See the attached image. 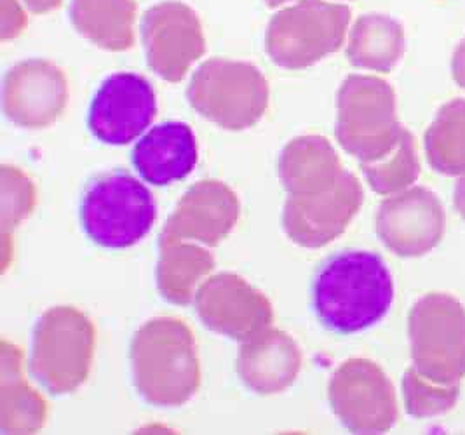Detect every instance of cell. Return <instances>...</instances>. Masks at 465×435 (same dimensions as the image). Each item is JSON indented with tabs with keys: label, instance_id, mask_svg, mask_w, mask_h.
Returning a JSON list of instances; mask_svg holds the SVG:
<instances>
[{
	"label": "cell",
	"instance_id": "1",
	"mask_svg": "<svg viewBox=\"0 0 465 435\" xmlns=\"http://www.w3.org/2000/svg\"><path fill=\"white\" fill-rule=\"evenodd\" d=\"M394 277L379 252L341 249L328 256L312 279L319 324L341 336L377 326L394 303Z\"/></svg>",
	"mask_w": 465,
	"mask_h": 435
},
{
	"label": "cell",
	"instance_id": "2",
	"mask_svg": "<svg viewBox=\"0 0 465 435\" xmlns=\"http://www.w3.org/2000/svg\"><path fill=\"white\" fill-rule=\"evenodd\" d=\"M129 361L134 389L150 406H183L201 387L197 345L180 319L147 321L131 340Z\"/></svg>",
	"mask_w": 465,
	"mask_h": 435
},
{
	"label": "cell",
	"instance_id": "3",
	"mask_svg": "<svg viewBox=\"0 0 465 435\" xmlns=\"http://www.w3.org/2000/svg\"><path fill=\"white\" fill-rule=\"evenodd\" d=\"M157 220V204L142 178L123 169L93 176L79 201V222L98 248L127 249L142 242Z\"/></svg>",
	"mask_w": 465,
	"mask_h": 435
},
{
	"label": "cell",
	"instance_id": "4",
	"mask_svg": "<svg viewBox=\"0 0 465 435\" xmlns=\"http://www.w3.org/2000/svg\"><path fill=\"white\" fill-rule=\"evenodd\" d=\"M352 11L331 0H295L277 9L265 34L271 62L303 70L326 60L347 41Z\"/></svg>",
	"mask_w": 465,
	"mask_h": 435
},
{
	"label": "cell",
	"instance_id": "5",
	"mask_svg": "<svg viewBox=\"0 0 465 435\" xmlns=\"http://www.w3.org/2000/svg\"><path fill=\"white\" fill-rule=\"evenodd\" d=\"M192 108L214 125L244 131L262 121L269 108V81L256 64L229 58L201 63L187 87Z\"/></svg>",
	"mask_w": 465,
	"mask_h": 435
},
{
	"label": "cell",
	"instance_id": "6",
	"mask_svg": "<svg viewBox=\"0 0 465 435\" xmlns=\"http://www.w3.org/2000/svg\"><path fill=\"white\" fill-rule=\"evenodd\" d=\"M94 355V328L75 307H53L37 321L28 357V373L47 394L75 392Z\"/></svg>",
	"mask_w": 465,
	"mask_h": 435
},
{
	"label": "cell",
	"instance_id": "7",
	"mask_svg": "<svg viewBox=\"0 0 465 435\" xmlns=\"http://www.w3.org/2000/svg\"><path fill=\"white\" fill-rule=\"evenodd\" d=\"M404 125L398 119L396 91L375 75H349L337 94L340 146L360 164L385 157L401 138Z\"/></svg>",
	"mask_w": 465,
	"mask_h": 435
},
{
	"label": "cell",
	"instance_id": "8",
	"mask_svg": "<svg viewBox=\"0 0 465 435\" xmlns=\"http://www.w3.org/2000/svg\"><path fill=\"white\" fill-rule=\"evenodd\" d=\"M415 371L438 385H460L465 378V307L453 294L432 291L408 315Z\"/></svg>",
	"mask_w": 465,
	"mask_h": 435
},
{
	"label": "cell",
	"instance_id": "9",
	"mask_svg": "<svg viewBox=\"0 0 465 435\" xmlns=\"http://www.w3.org/2000/svg\"><path fill=\"white\" fill-rule=\"evenodd\" d=\"M333 415L352 434H385L398 423L400 408L391 378L370 359H349L328 387Z\"/></svg>",
	"mask_w": 465,
	"mask_h": 435
},
{
	"label": "cell",
	"instance_id": "10",
	"mask_svg": "<svg viewBox=\"0 0 465 435\" xmlns=\"http://www.w3.org/2000/svg\"><path fill=\"white\" fill-rule=\"evenodd\" d=\"M140 35L148 66L168 83H180L206 49L203 23L191 5L163 0L143 13Z\"/></svg>",
	"mask_w": 465,
	"mask_h": 435
},
{
	"label": "cell",
	"instance_id": "11",
	"mask_svg": "<svg viewBox=\"0 0 465 435\" xmlns=\"http://www.w3.org/2000/svg\"><path fill=\"white\" fill-rule=\"evenodd\" d=\"M157 114V94L148 79L134 72H117L98 85L87 110V129L110 146L136 142Z\"/></svg>",
	"mask_w": 465,
	"mask_h": 435
},
{
	"label": "cell",
	"instance_id": "12",
	"mask_svg": "<svg viewBox=\"0 0 465 435\" xmlns=\"http://www.w3.org/2000/svg\"><path fill=\"white\" fill-rule=\"evenodd\" d=\"M193 309L206 330L241 343L274 321L269 298L235 273L210 275L195 292Z\"/></svg>",
	"mask_w": 465,
	"mask_h": 435
},
{
	"label": "cell",
	"instance_id": "13",
	"mask_svg": "<svg viewBox=\"0 0 465 435\" xmlns=\"http://www.w3.org/2000/svg\"><path fill=\"white\" fill-rule=\"evenodd\" d=\"M446 214L440 197L425 187H410L381 201L375 232L400 258H420L443 241Z\"/></svg>",
	"mask_w": 465,
	"mask_h": 435
},
{
	"label": "cell",
	"instance_id": "14",
	"mask_svg": "<svg viewBox=\"0 0 465 435\" xmlns=\"http://www.w3.org/2000/svg\"><path fill=\"white\" fill-rule=\"evenodd\" d=\"M362 203L361 182L349 171L330 190L288 195L282 209V230L302 248H324L349 228Z\"/></svg>",
	"mask_w": 465,
	"mask_h": 435
},
{
	"label": "cell",
	"instance_id": "15",
	"mask_svg": "<svg viewBox=\"0 0 465 435\" xmlns=\"http://www.w3.org/2000/svg\"><path fill=\"white\" fill-rule=\"evenodd\" d=\"M68 104V81L54 63L32 58L11 66L2 84V110L25 129L54 124Z\"/></svg>",
	"mask_w": 465,
	"mask_h": 435
},
{
	"label": "cell",
	"instance_id": "16",
	"mask_svg": "<svg viewBox=\"0 0 465 435\" xmlns=\"http://www.w3.org/2000/svg\"><path fill=\"white\" fill-rule=\"evenodd\" d=\"M239 216L241 203L232 188L218 180H201L173 209L159 244L195 242L214 248L229 237Z\"/></svg>",
	"mask_w": 465,
	"mask_h": 435
},
{
	"label": "cell",
	"instance_id": "17",
	"mask_svg": "<svg viewBox=\"0 0 465 435\" xmlns=\"http://www.w3.org/2000/svg\"><path fill=\"white\" fill-rule=\"evenodd\" d=\"M197 163V136L191 125L182 121H166L148 127L131 150L134 173L153 187L183 182L191 176Z\"/></svg>",
	"mask_w": 465,
	"mask_h": 435
},
{
	"label": "cell",
	"instance_id": "18",
	"mask_svg": "<svg viewBox=\"0 0 465 435\" xmlns=\"http://www.w3.org/2000/svg\"><path fill=\"white\" fill-rule=\"evenodd\" d=\"M302 370V352L293 336L272 326L242 341L235 371L248 391L275 395L288 391Z\"/></svg>",
	"mask_w": 465,
	"mask_h": 435
},
{
	"label": "cell",
	"instance_id": "19",
	"mask_svg": "<svg viewBox=\"0 0 465 435\" xmlns=\"http://www.w3.org/2000/svg\"><path fill=\"white\" fill-rule=\"evenodd\" d=\"M277 173L288 195H309L335 187L349 173L324 136H296L281 150Z\"/></svg>",
	"mask_w": 465,
	"mask_h": 435
},
{
	"label": "cell",
	"instance_id": "20",
	"mask_svg": "<svg viewBox=\"0 0 465 435\" xmlns=\"http://www.w3.org/2000/svg\"><path fill=\"white\" fill-rule=\"evenodd\" d=\"M23 353L2 340L0 353V430L2 434H35L45 425L47 406L23 376Z\"/></svg>",
	"mask_w": 465,
	"mask_h": 435
},
{
	"label": "cell",
	"instance_id": "21",
	"mask_svg": "<svg viewBox=\"0 0 465 435\" xmlns=\"http://www.w3.org/2000/svg\"><path fill=\"white\" fill-rule=\"evenodd\" d=\"M404 51L406 35L401 23L381 13H368L349 30L345 56L361 70L389 74L401 62Z\"/></svg>",
	"mask_w": 465,
	"mask_h": 435
},
{
	"label": "cell",
	"instance_id": "22",
	"mask_svg": "<svg viewBox=\"0 0 465 435\" xmlns=\"http://www.w3.org/2000/svg\"><path fill=\"white\" fill-rule=\"evenodd\" d=\"M68 16L85 41L112 53L134 44V0H70Z\"/></svg>",
	"mask_w": 465,
	"mask_h": 435
},
{
	"label": "cell",
	"instance_id": "23",
	"mask_svg": "<svg viewBox=\"0 0 465 435\" xmlns=\"http://www.w3.org/2000/svg\"><path fill=\"white\" fill-rule=\"evenodd\" d=\"M214 258L208 249L195 242L159 244L155 269L157 290L174 305L193 303L195 292L212 275Z\"/></svg>",
	"mask_w": 465,
	"mask_h": 435
},
{
	"label": "cell",
	"instance_id": "24",
	"mask_svg": "<svg viewBox=\"0 0 465 435\" xmlns=\"http://www.w3.org/2000/svg\"><path fill=\"white\" fill-rule=\"evenodd\" d=\"M423 150L429 166L444 176L465 174V100L444 104L425 131Z\"/></svg>",
	"mask_w": 465,
	"mask_h": 435
},
{
	"label": "cell",
	"instance_id": "25",
	"mask_svg": "<svg viewBox=\"0 0 465 435\" xmlns=\"http://www.w3.org/2000/svg\"><path fill=\"white\" fill-rule=\"evenodd\" d=\"M360 167L366 183L379 195H394L411 187L420 176L415 136L404 127L398 145L385 157Z\"/></svg>",
	"mask_w": 465,
	"mask_h": 435
},
{
	"label": "cell",
	"instance_id": "26",
	"mask_svg": "<svg viewBox=\"0 0 465 435\" xmlns=\"http://www.w3.org/2000/svg\"><path fill=\"white\" fill-rule=\"evenodd\" d=\"M402 400L406 413L417 420L441 416L455 408L460 397V385H438L408 368L402 374Z\"/></svg>",
	"mask_w": 465,
	"mask_h": 435
},
{
	"label": "cell",
	"instance_id": "27",
	"mask_svg": "<svg viewBox=\"0 0 465 435\" xmlns=\"http://www.w3.org/2000/svg\"><path fill=\"white\" fill-rule=\"evenodd\" d=\"M37 204V190L20 167H0V227L2 235H11Z\"/></svg>",
	"mask_w": 465,
	"mask_h": 435
},
{
	"label": "cell",
	"instance_id": "28",
	"mask_svg": "<svg viewBox=\"0 0 465 435\" xmlns=\"http://www.w3.org/2000/svg\"><path fill=\"white\" fill-rule=\"evenodd\" d=\"M26 9L20 0H0V39H16L26 26Z\"/></svg>",
	"mask_w": 465,
	"mask_h": 435
},
{
	"label": "cell",
	"instance_id": "29",
	"mask_svg": "<svg viewBox=\"0 0 465 435\" xmlns=\"http://www.w3.org/2000/svg\"><path fill=\"white\" fill-rule=\"evenodd\" d=\"M451 77L465 89V37L460 44L455 47L451 56Z\"/></svg>",
	"mask_w": 465,
	"mask_h": 435
},
{
	"label": "cell",
	"instance_id": "30",
	"mask_svg": "<svg viewBox=\"0 0 465 435\" xmlns=\"http://www.w3.org/2000/svg\"><path fill=\"white\" fill-rule=\"evenodd\" d=\"M23 7L32 15H47L62 5L64 0H20Z\"/></svg>",
	"mask_w": 465,
	"mask_h": 435
},
{
	"label": "cell",
	"instance_id": "31",
	"mask_svg": "<svg viewBox=\"0 0 465 435\" xmlns=\"http://www.w3.org/2000/svg\"><path fill=\"white\" fill-rule=\"evenodd\" d=\"M453 206L457 209L459 216L465 222V174H462L455 185L453 192Z\"/></svg>",
	"mask_w": 465,
	"mask_h": 435
},
{
	"label": "cell",
	"instance_id": "32",
	"mask_svg": "<svg viewBox=\"0 0 465 435\" xmlns=\"http://www.w3.org/2000/svg\"><path fill=\"white\" fill-rule=\"evenodd\" d=\"M263 2H265V5H269L272 9H281V7H286V5L293 4L295 0H263Z\"/></svg>",
	"mask_w": 465,
	"mask_h": 435
}]
</instances>
